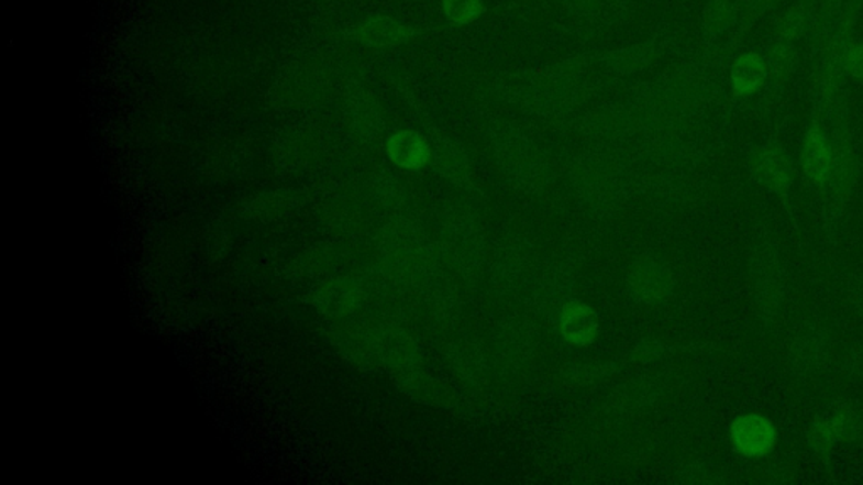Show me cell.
<instances>
[{"instance_id": "1", "label": "cell", "mask_w": 863, "mask_h": 485, "mask_svg": "<svg viewBox=\"0 0 863 485\" xmlns=\"http://www.w3.org/2000/svg\"><path fill=\"white\" fill-rule=\"evenodd\" d=\"M752 294L759 319L773 322L786 300V274L783 260L774 246H759L751 262Z\"/></svg>"}, {"instance_id": "2", "label": "cell", "mask_w": 863, "mask_h": 485, "mask_svg": "<svg viewBox=\"0 0 863 485\" xmlns=\"http://www.w3.org/2000/svg\"><path fill=\"white\" fill-rule=\"evenodd\" d=\"M730 443L745 459H764L777 445V428L773 420L761 414H745L730 425Z\"/></svg>"}, {"instance_id": "3", "label": "cell", "mask_w": 863, "mask_h": 485, "mask_svg": "<svg viewBox=\"0 0 863 485\" xmlns=\"http://www.w3.org/2000/svg\"><path fill=\"white\" fill-rule=\"evenodd\" d=\"M430 147H432V161L430 166L434 167L439 176L447 179L454 186L469 189L473 187V169L471 161L463 145L445 133L435 132L429 135Z\"/></svg>"}, {"instance_id": "4", "label": "cell", "mask_w": 863, "mask_h": 485, "mask_svg": "<svg viewBox=\"0 0 863 485\" xmlns=\"http://www.w3.org/2000/svg\"><path fill=\"white\" fill-rule=\"evenodd\" d=\"M416 37V27L387 14L369 15L353 31V40L372 49H395L413 43Z\"/></svg>"}, {"instance_id": "5", "label": "cell", "mask_w": 863, "mask_h": 485, "mask_svg": "<svg viewBox=\"0 0 863 485\" xmlns=\"http://www.w3.org/2000/svg\"><path fill=\"white\" fill-rule=\"evenodd\" d=\"M830 344L827 334L817 326L801 329L789 349V366L799 376H814L827 367Z\"/></svg>"}, {"instance_id": "6", "label": "cell", "mask_w": 863, "mask_h": 485, "mask_svg": "<svg viewBox=\"0 0 863 485\" xmlns=\"http://www.w3.org/2000/svg\"><path fill=\"white\" fill-rule=\"evenodd\" d=\"M751 169L755 179L774 195H788L792 187V164L788 155L776 145L757 148L751 158Z\"/></svg>"}, {"instance_id": "7", "label": "cell", "mask_w": 863, "mask_h": 485, "mask_svg": "<svg viewBox=\"0 0 863 485\" xmlns=\"http://www.w3.org/2000/svg\"><path fill=\"white\" fill-rule=\"evenodd\" d=\"M388 158L394 166L405 170H420L432 161L429 137L417 130L403 129L391 133L385 144Z\"/></svg>"}, {"instance_id": "8", "label": "cell", "mask_w": 863, "mask_h": 485, "mask_svg": "<svg viewBox=\"0 0 863 485\" xmlns=\"http://www.w3.org/2000/svg\"><path fill=\"white\" fill-rule=\"evenodd\" d=\"M801 167L805 176L815 186L825 187L830 183L833 169V145L827 133L818 125L811 126L806 133L801 151Z\"/></svg>"}, {"instance_id": "9", "label": "cell", "mask_w": 863, "mask_h": 485, "mask_svg": "<svg viewBox=\"0 0 863 485\" xmlns=\"http://www.w3.org/2000/svg\"><path fill=\"white\" fill-rule=\"evenodd\" d=\"M631 288L637 294L638 299L654 302V300L665 299L670 288H672V275L668 269L653 258L640 260L632 266Z\"/></svg>"}, {"instance_id": "10", "label": "cell", "mask_w": 863, "mask_h": 485, "mask_svg": "<svg viewBox=\"0 0 863 485\" xmlns=\"http://www.w3.org/2000/svg\"><path fill=\"white\" fill-rule=\"evenodd\" d=\"M561 332L565 341L575 345H587L596 341L599 319L593 307L584 302L565 304L561 312Z\"/></svg>"}, {"instance_id": "11", "label": "cell", "mask_w": 863, "mask_h": 485, "mask_svg": "<svg viewBox=\"0 0 863 485\" xmlns=\"http://www.w3.org/2000/svg\"><path fill=\"white\" fill-rule=\"evenodd\" d=\"M498 151L502 152L499 164L505 173L513 174L517 177L527 176L530 180L540 176L542 161H540L533 145L528 144L524 137H510V133H506Z\"/></svg>"}, {"instance_id": "12", "label": "cell", "mask_w": 863, "mask_h": 485, "mask_svg": "<svg viewBox=\"0 0 863 485\" xmlns=\"http://www.w3.org/2000/svg\"><path fill=\"white\" fill-rule=\"evenodd\" d=\"M358 300V288L350 280L325 282L312 291V306L324 316L340 317L353 312Z\"/></svg>"}, {"instance_id": "13", "label": "cell", "mask_w": 863, "mask_h": 485, "mask_svg": "<svg viewBox=\"0 0 863 485\" xmlns=\"http://www.w3.org/2000/svg\"><path fill=\"white\" fill-rule=\"evenodd\" d=\"M767 78V62H764L759 54H742L738 62L733 63L730 79H732L733 93L738 97H748L763 87Z\"/></svg>"}, {"instance_id": "14", "label": "cell", "mask_w": 863, "mask_h": 485, "mask_svg": "<svg viewBox=\"0 0 863 485\" xmlns=\"http://www.w3.org/2000/svg\"><path fill=\"white\" fill-rule=\"evenodd\" d=\"M837 443L855 442L863 436V420L849 405H833L825 414Z\"/></svg>"}, {"instance_id": "15", "label": "cell", "mask_w": 863, "mask_h": 485, "mask_svg": "<svg viewBox=\"0 0 863 485\" xmlns=\"http://www.w3.org/2000/svg\"><path fill=\"white\" fill-rule=\"evenodd\" d=\"M445 21L455 27H467L486 14L485 0H441Z\"/></svg>"}, {"instance_id": "16", "label": "cell", "mask_w": 863, "mask_h": 485, "mask_svg": "<svg viewBox=\"0 0 863 485\" xmlns=\"http://www.w3.org/2000/svg\"><path fill=\"white\" fill-rule=\"evenodd\" d=\"M354 123L358 125L359 132L365 133L366 137L375 139L381 129H384V119H381V113H379L378 107H376L375 101L373 98H369L368 95H362V97L356 100L354 103L353 110Z\"/></svg>"}, {"instance_id": "17", "label": "cell", "mask_w": 863, "mask_h": 485, "mask_svg": "<svg viewBox=\"0 0 863 485\" xmlns=\"http://www.w3.org/2000/svg\"><path fill=\"white\" fill-rule=\"evenodd\" d=\"M796 49L792 41L781 40L774 44L767 59V75L773 76L774 81H784L789 73L795 68Z\"/></svg>"}, {"instance_id": "18", "label": "cell", "mask_w": 863, "mask_h": 485, "mask_svg": "<svg viewBox=\"0 0 863 485\" xmlns=\"http://www.w3.org/2000/svg\"><path fill=\"white\" fill-rule=\"evenodd\" d=\"M735 19V5L732 0H713L705 9L704 25L708 33L720 34L729 30Z\"/></svg>"}, {"instance_id": "19", "label": "cell", "mask_w": 863, "mask_h": 485, "mask_svg": "<svg viewBox=\"0 0 863 485\" xmlns=\"http://www.w3.org/2000/svg\"><path fill=\"white\" fill-rule=\"evenodd\" d=\"M808 443L815 452L828 453L839 445L834 440L833 431H831L830 423H828L825 414L821 417L815 418L814 423L808 430Z\"/></svg>"}, {"instance_id": "20", "label": "cell", "mask_w": 863, "mask_h": 485, "mask_svg": "<svg viewBox=\"0 0 863 485\" xmlns=\"http://www.w3.org/2000/svg\"><path fill=\"white\" fill-rule=\"evenodd\" d=\"M803 30H805V14H803L801 9L796 8L786 12L784 18L781 19L779 25H777L781 40L784 41L795 40V37L801 34Z\"/></svg>"}, {"instance_id": "21", "label": "cell", "mask_w": 863, "mask_h": 485, "mask_svg": "<svg viewBox=\"0 0 863 485\" xmlns=\"http://www.w3.org/2000/svg\"><path fill=\"white\" fill-rule=\"evenodd\" d=\"M646 56L648 54L644 53V49H641V47L618 51V53L611 54V66L612 68H626V71H631V69H640L648 65V63H644Z\"/></svg>"}, {"instance_id": "22", "label": "cell", "mask_w": 863, "mask_h": 485, "mask_svg": "<svg viewBox=\"0 0 863 485\" xmlns=\"http://www.w3.org/2000/svg\"><path fill=\"white\" fill-rule=\"evenodd\" d=\"M843 69L853 78L863 81V44H855L847 49Z\"/></svg>"}, {"instance_id": "23", "label": "cell", "mask_w": 863, "mask_h": 485, "mask_svg": "<svg viewBox=\"0 0 863 485\" xmlns=\"http://www.w3.org/2000/svg\"><path fill=\"white\" fill-rule=\"evenodd\" d=\"M849 295L853 307L863 316V275H856L849 282Z\"/></svg>"}, {"instance_id": "24", "label": "cell", "mask_w": 863, "mask_h": 485, "mask_svg": "<svg viewBox=\"0 0 863 485\" xmlns=\"http://www.w3.org/2000/svg\"><path fill=\"white\" fill-rule=\"evenodd\" d=\"M847 366H849L850 373H852L853 376L860 377L863 382V349H860V351L852 354Z\"/></svg>"}, {"instance_id": "25", "label": "cell", "mask_w": 863, "mask_h": 485, "mask_svg": "<svg viewBox=\"0 0 863 485\" xmlns=\"http://www.w3.org/2000/svg\"><path fill=\"white\" fill-rule=\"evenodd\" d=\"M825 4H834L837 0H823Z\"/></svg>"}]
</instances>
